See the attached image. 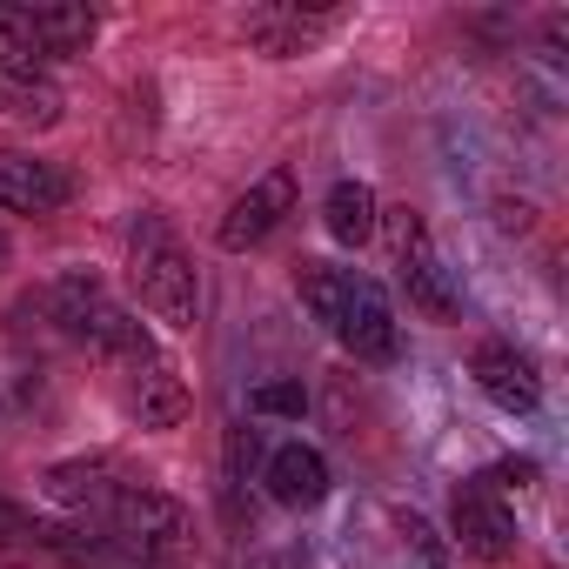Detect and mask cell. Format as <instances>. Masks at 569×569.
I'll use <instances>...</instances> for the list:
<instances>
[{"label": "cell", "instance_id": "obj_18", "mask_svg": "<svg viewBox=\"0 0 569 569\" xmlns=\"http://www.w3.org/2000/svg\"><path fill=\"white\" fill-rule=\"evenodd\" d=\"M396 529H402V542L429 562V569H449V549H442V536L429 529V516H416V509H396Z\"/></svg>", "mask_w": 569, "mask_h": 569}, {"label": "cell", "instance_id": "obj_3", "mask_svg": "<svg viewBox=\"0 0 569 569\" xmlns=\"http://www.w3.org/2000/svg\"><path fill=\"white\" fill-rule=\"evenodd\" d=\"M329 336H336L349 356H362V362H389V356H396V309H389V296H382V281H369V274H356V268L342 274Z\"/></svg>", "mask_w": 569, "mask_h": 569}, {"label": "cell", "instance_id": "obj_8", "mask_svg": "<svg viewBox=\"0 0 569 569\" xmlns=\"http://www.w3.org/2000/svg\"><path fill=\"white\" fill-rule=\"evenodd\" d=\"M336 28V14L329 8H289V0H268V8H248L241 14V34L261 48V54H274V61H289V54H302L316 34H329Z\"/></svg>", "mask_w": 569, "mask_h": 569}, {"label": "cell", "instance_id": "obj_5", "mask_svg": "<svg viewBox=\"0 0 569 569\" xmlns=\"http://www.w3.org/2000/svg\"><path fill=\"white\" fill-rule=\"evenodd\" d=\"M74 201V174L61 161H34L0 148V208L8 214H61Z\"/></svg>", "mask_w": 569, "mask_h": 569}, {"label": "cell", "instance_id": "obj_9", "mask_svg": "<svg viewBox=\"0 0 569 569\" xmlns=\"http://www.w3.org/2000/svg\"><path fill=\"white\" fill-rule=\"evenodd\" d=\"M128 416L141 429H181L188 422V382L168 356H148L141 369H128Z\"/></svg>", "mask_w": 569, "mask_h": 569}, {"label": "cell", "instance_id": "obj_4", "mask_svg": "<svg viewBox=\"0 0 569 569\" xmlns=\"http://www.w3.org/2000/svg\"><path fill=\"white\" fill-rule=\"evenodd\" d=\"M289 208H296V168H268L228 214H221V228H214V241L228 248V254H241V248H261L281 221H289Z\"/></svg>", "mask_w": 569, "mask_h": 569}, {"label": "cell", "instance_id": "obj_22", "mask_svg": "<svg viewBox=\"0 0 569 569\" xmlns=\"http://www.w3.org/2000/svg\"><path fill=\"white\" fill-rule=\"evenodd\" d=\"M0 268H8V234H0Z\"/></svg>", "mask_w": 569, "mask_h": 569}, {"label": "cell", "instance_id": "obj_10", "mask_svg": "<svg viewBox=\"0 0 569 569\" xmlns=\"http://www.w3.org/2000/svg\"><path fill=\"white\" fill-rule=\"evenodd\" d=\"M261 482H268V496H274L281 509H316V502L329 496V462H322V449H309V442H281V449L268 456Z\"/></svg>", "mask_w": 569, "mask_h": 569}, {"label": "cell", "instance_id": "obj_1", "mask_svg": "<svg viewBox=\"0 0 569 569\" xmlns=\"http://www.w3.org/2000/svg\"><path fill=\"white\" fill-rule=\"evenodd\" d=\"M108 542L141 569V562H188L194 556V516L181 496L128 482L108 496Z\"/></svg>", "mask_w": 569, "mask_h": 569}, {"label": "cell", "instance_id": "obj_2", "mask_svg": "<svg viewBox=\"0 0 569 569\" xmlns=\"http://www.w3.org/2000/svg\"><path fill=\"white\" fill-rule=\"evenodd\" d=\"M128 268H134L141 309H148L161 329H194V268H188V254L174 248V234H168L161 214H141V221H134V234H128Z\"/></svg>", "mask_w": 569, "mask_h": 569}, {"label": "cell", "instance_id": "obj_6", "mask_svg": "<svg viewBox=\"0 0 569 569\" xmlns=\"http://www.w3.org/2000/svg\"><path fill=\"white\" fill-rule=\"evenodd\" d=\"M449 522H456V542H462L469 556H482V562H502V556L516 549V522H509V509H502V496H496L489 476L456 489Z\"/></svg>", "mask_w": 569, "mask_h": 569}, {"label": "cell", "instance_id": "obj_15", "mask_svg": "<svg viewBox=\"0 0 569 569\" xmlns=\"http://www.w3.org/2000/svg\"><path fill=\"white\" fill-rule=\"evenodd\" d=\"M322 228H329L342 248H362V241H376L382 208H376V194H369L362 181H336L329 201H322Z\"/></svg>", "mask_w": 569, "mask_h": 569}, {"label": "cell", "instance_id": "obj_13", "mask_svg": "<svg viewBox=\"0 0 569 569\" xmlns=\"http://www.w3.org/2000/svg\"><path fill=\"white\" fill-rule=\"evenodd\" d=\"M396 268H402V289H409V302H416L422 316L456 322V309H462V302H456V281H449V268H442V254H436L429 241H422V248H409Z\"/></svg>", "mask_w": 569, "mask_h": 569}, {"label": "cell", "instance_id": "obj_14", "mask_svg": "<svg viewBox=\"0 0 569 569\" xmlns=\"http://www.w3.org/2000/svg\"><path fill=\"white\" fill-rule=\"evenodd\" d=\"M41 489L61 502V509H101L114 496V462L108 456H74V462H54L41 476Z\"/></svg>", "mask_w": 569, "mask_h": 569}, {"label": "cell", "instance_id": "obj_21", "mask_svg": "<svg viewBox=\"0 0 569 569\" xmlns=\"http://www.w3.org/2000/svg\"><path fill=\"white\" fill-rule=\"evenodd\" d=\"M8 536H28V516H21L14 496H0V542H8Z\"/></svg>", "mask_w": 569, "mask_h": 569}, {"label": "cell", "instance_id": "obj_11", "mask_svg": "<svg viewBox=\"0 0 569 569\" xmlns=\"http://www.w3.org/2000/svg\"><path fill=\"white\" fill-rule=\"evenodd\" d=\"M74 342L94 356V362H121V369H141L148 356H154V342H148V329L128 316V309H114V302H101L81 329H74Z\"/></svg>", "mask_w": 569, "mask_h": 569}, {"label": "cell", "instance_id": "obj_16", "mask_svg": "<svg viewBox=\"0 0 569 569\" xmlns=\"http://www.w3.org/2000/svg\"><path fill=\"white\" fill-rule=\"evenodd\" d=\"M101 302H108V289H101L94 274H81V268H74V274H61V281H48V316H54L68 336H74Z\"/></svg>", "mask_w": 569, "mask_h": 569}, {"label": "cell", "instance_id": "obj_19", "mask_svg": "<svg viewBox=\"0 0 569 569\" xmlns=\"http://www.w3.org/2000/svg\"><path fill=\"white\" fill-rule=\"evenodd\" d=\"M248 409H254V416H302L309 396H302V382H268V389L248 396Z\"/></svg>", "mask_w": 569, "mask_h": 569}, {"label": "cell", "instance_id": "obj_20", "mask_svg": "<svg viewBox=\"0 0 569 569\" xmlns=\"http://www.w3.org/2000/svg\"><path fill=\"white\" fill-rule=\"evenodd\" d=\"M422 241H429L422 214H416V208H389V248H396V261H402L409 248H422Z\"/></svg>", "mask_w": 569, "mask_h": 569}, {"label": "cell", "instance_id": "obj_7", "mask_svg": "<svg viewBox=\"0 0 569 569\" xmlns=\"http://www.w3.org/2000/svg\"><path fill=\"white\" fill-rule=\"evenodd\" d=\"M0 28H8L21 48H34L41 61L88 54V41H94V14L88 8H0Z\"/></svg>", "mask_w": 569, "mask_h": 569}, {"label": "cell", "instance_id": "obj_17", "mask_svg": "<svg viewBox=\"0 0 569 569\" xmlns=\"http://www.w3.org/2000/svg\"><path fill=\"white\" fill-rule=\"evenodd\" d=\"M8 114H14V121H28V128H61V88L41 74V81H28V88L8 101Z\"/></svg>", "mask_w": 569, "mask_h": 569}, {"label": "cell", "instance_id": "obj_12", "mask_svg": "<svg viewBox=\"0 0 569 569\" xmlns=\"http://www.w3.org/2000/svg\"><path fill=\"white\" fill-rule=\"evenodd\" d=\"M469 369H476L482 396H489L496 409H509V416H529V409L542 402V389H536V369H529L516 349H502V342H482Z\"/></svg>", "mask_w": 569, "mask_h": 569}]
</instances>
